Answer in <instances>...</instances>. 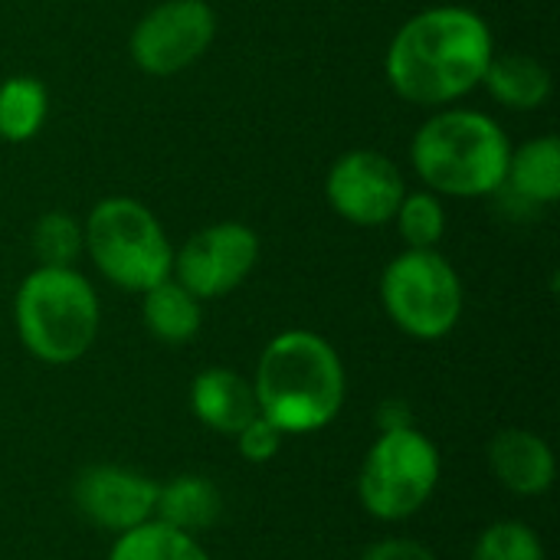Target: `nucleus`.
Returning <instances> with one entry per match:
<instances>
[{
	"mask_svg": "<svg viewBox=\"0 0 560 560\" xmlns=\"http://www.w3.org/2000/svg\"><path fill=\"white\" fill-rule=\"evenodd\" d=\"M469 560H548V555L532 525L495 522L476 538Z\"/></svg>",
	"mask_w": 560,
	"mask_h": 560,
	"instance_id": "obj_22",
	"label": "nucleus"
},
{
	"mask_svg": "<svg viewBox=\"0 0 560 560\" xmlns=\"http://www.w3.org/2000/svg\"><path fill=\"white\" fill-rule=\"evenodd\" d=\"M72 502L85 522L121 535L154 518L158 482L125 466H89L72 482Z\"/></svg>",
	"mask_w": 560,
	"mask_h": 560,
	"instance_id": "obj_11",
	"label": "nucleus"
},
{
	"mask_svg": "<svg viewBox=\"0 0 560 560\" xmlns=\"http://www.w3.org/2000/svg\"><path fill=\"white\" fill-rule=\"evenodd\" d=\"M82 243L95 269L125 292H144L171 276L174 249L158 217L135 197H105L89 210Z\"/></svg>",
	"mask_w": 560,
	"mask_h": 560,
	"instance_id": "obj_5",
	"label": "nucleus"
},
{
	"mask_svg": "<svg viewBox=\"0 0 560 560\" xmlns=\"http://www.w3.org/2000/svg\"><path fill=\"white\" fill-rule=\"evenodd\" d=\"M223 515V495L220 489L207 479V476H174L171 482H158V502H154V518L197 535L217 525V518Z\"/></svg>",
	"mask_w": 560,
	"mask_h": 560,
	"instance_id": "obj_14",
	"label": "nucleus"
},
{
	"mask_svg": "<svg viewBox=\"0 0 560 560\" xmlns=\"http://www.w3.org/2000/svg\"><path fill=\"white\" fill-rule=\"evenodd\" d=\"M505 187L532 203V207H545L555 203L560 197V141L555 135L545 138H532L525 141L518 151H512L509 158V174H505Z\"/></svg>",
	"mask_w": 560,
	"mask_h": 560,
	"instance_id": "obj_16",
	"label": "nucleus"
},
{
	"mask_svg": "<svg viewBox=\"0 0 560 560\" xmlns=\"http://www.w3.org/2000/svg\"><path fill=\"white\" fill-rule=\"evenodd\" d=\"M361 560H440L423 541H413V538H384V541H374Z\"/></svg>",
	"mask_w": 560,
	"mask_h": 560,
	"instance_id": "obj_24",
	"label": "nucleus"
},
{
	"mask_svg": "<svg viewBox=\"0 0 560 560\" xmlns=\"http://www.w3.org/2000/svg\"><path fill=\"white\" fill-rule=\"evenodd\" d=\"M98 318V295L75 269L36 266L13 299V322L23 348L52 368L75 364L89 354Z\"/></svg>",
	"mask_w": 560,
	"mask_h": 560,
	"instance_id": "obj_4",
	"label": "nucleus"
},
{
	"mask_svg": "<svg viewBox=\"0 0 560 560\" xmlns=\"http://www.w3.org/2000/svg\"><path fill=\"white\" fill-rule=\"evenodd\" d=\"M256 259H259V236L246 223L223 220L194 233L180 246V253H174L171 272L190 295L203 302L240 289L253 272Z\"/></svg>",
	"mask_w": 560,
	"mask_h": 560,
	"instance_id": "obj_9",
	"label": "nucleus"
},
{
	"mask_svg": "<svg viewBox=\"0 0 560 560\" xmlns=\"http://www.w3.org/2000/svg\"><path fill=\"white\" fill-rule=\"evenodd\" d=\"M217 36V13L207 0H164L138 20L128 39L135 66L148 75H174L194 66Z\"/></svg>",
	"mask_w": 560,
	"mask_h": 560,
	"instance_id": "obj_8",
	"label": "nucleus"
},
{
	"mask_svg": "<svg viewBox=\"0 0 560 560\" xmlns=\"http://www.w3.org/2000/svg\"><path fill=\"white\" fill-rule=\"evenodd\" d=\"M387 318L417 341L446 338L463 315V282L453 262L436 249H407L381 276Z\"/></svg>",
	"mask_w": 560,
	"mask_h": 560,
	"instance_id": "obj_7",
	"label": "nucleus"
},
{
	"mask_svg": "<svg viewBox=\"0 0 560 560\" xmlns=\"http://www.w3.org/2000/svg\"><path fill=\"white\" fill-rule=\"evenodd\" d=\"M190 410L194 417L220 433V436H236L246 423L259 417L256 390L253 381H246L233 368H207L194 377L190 384Z\"/></svg>",
	"mask_w": 560,
	"mask_h": 560,
	"instance_id": "obj_13",
	"label": "nucleus"
},
{
	"mask_svg": "<svg viewBox=\"0 0 560 560\" xmlns=\"http://www.w3.org/2000/svg\"><path fill=\"white\" fill-rule=\"evenodd\" d=\"M108 560H213L203 545L187 535L177 532L158 518L141 522L131 532L115 535V545L108 551Z\"/></svg>",
	"mask_w": 560,
	"mask_h": 560,
	"instance_id": "obj_18",
	"label": "nucleus"
},
{
	"mask_svg": "<svg viewBox=\"0 0 560 560\" xmlns=\"http://www.w3.org/2000/svg\"><path fill=\"white\" fill-rule=\"evenodd\" d=\"M394 220H397V230H400L407 249H436V243L446 233V210L433 190L404 194Z\"/></svg>",
	"mask_w": 560,
	"mask_h": 560,
	"instance_id": "obj_20",
	"label": "nucleus"
},
{
	"mask_svg": "<svg viewBox=\"0 0 560 560\" xmlns=\"http://www.w3.org/2000/svg\"><path fill=\"white\" fill-rule=\"evenodd\" d=\"M141 318H144V328L158 341L184 345L200 331L203 312H200V299L167 276L158 285L141 292Z\"/></svg>",
	"mask_w": 560,
	"mask_h": 560,
	"instance_id": "obj_17",
	"label": "nucleus"
},
{
	"mask_svg": "<svg viewBox=\"0 0 560 560\" xmlns=\"http://www.w3.org/2000/svg\"><path fill=\"white\" fill-rule=\"evenodd\" d=\"M253 390L259 417L272 427L282 433H315L341 413L348 377L331 341L292 328L262 348Z\"/></svg>",
	"mask_w": 560,
	"mask_h": 560,
	"instance_id": "obj_2",
	"label": "nucleus"
},
{
	"mask_svg": "<svg viewBox=\"0 0 560 560\" xmlns=\"http://www.w3.org/2000/svg\"><path fill=\"white\" fill-rule=\"evenodd\" d=\"M85 243H82V226L62 213V210H49L36 220L33 226V253L39 259V266H56V269H72V262L82 256Z\"/></svg>",
	"mask_w": 560,
	"mask_h": 560,
	"instance_id": "obj_21",
	"label": "nucleus"
},
{
	"mask_svg": "<svg viewBox=\"0 0 560 560\" xmlns=\"http://www.w3.org/2000/svg\"><path fill=\"white\" fill-rule=\"evenodd\" d=\"M440 472V450L427 433L381 430L358 472V502L377 522H407L433 499Z\"/></svg>",
	"mask_w": 560,
	"mask_h": 560,
	"instance_id": "obj_6",
	"label": "nucleus"
},
{
	"mask_svg": "<svg viewBox=\"0 0 560 560\" xmlns=\"http://www.w3.org/2000/svg\"><path fill=\"white\" fill-rule=\"evenodd\" d=\"M512 144L502 125L472 108L430 115L410 144V161L433 194L489 197L505 187Z\"/></svg>",
	"mask_w": 560,
	"mask_h": 560,
	"instance_id": "obj_3",
	"label": "nucleus"
},
{
	"mask_svg": "<svg viewBox=\"0 0 560 560\" xmlns=\"http://www.w3.org/2000/svg\"><path fill=\"white\" fill-rule=\"evenodd\" d=\"M46 89L33 75H13L0 82V138L23 144L39 135L46 121Z\"/></svg>",
	"mask_w": 560,
	"mask_h": 560,
	"instance_id": "obj_19",
	"label": "nucleus"
},
{
	"mask_svg": "<svg viewBox=\"0 0 560 560\" xmlns=\"http://www.w3.org/2000/svg\"><path fill=\"white\" fill-rule=\"evenodd\" d=\"M495 56L489 23L469 7H430L387 46V82L413 105H450L482 85Z\"/></svg>",
	"mask_w": 560,
	"mask_h": 560,
	"instance_id": "obj_1",
	"label": "nucleus"
},
{
	"mask_svg": "<svg viewBox=\"0 0 560 560\" xmlns=\"http://www.w3.org/2000/svg\"><path fill=\"white\" fill-rule=\"evenodd\" d=\"M407 194L400 167L381 151H348L341 154L325 177V197L331 210L354 226H381L394 220Z\"/></svg>",
	"mask_w": 560,
	"mask_h": 560,
	"instance_id": "obj_10",
	"label": "nucleus"
},
{
	"mask_svg": "<svg viewBox=\"0 0 560 560\" xmlns=\"http://www.w3.org/2000/svg\"><path fill=\"white\" fill-rule=\"evenodd\" d=\"M482 85L495 102L515 112H535L551 95V72L528 52H505L492 56Z\"/></svg>",
	"mask_w": 560,
	"mask_h": 560,
	"instance_id": "obj_15",
	"label": "nucleus"
},
{
	"mask_svg": "<svg viewBox=\"0 0 560 560\" xmlns=\"http://www.w3.org/2000/svg\"><path fill=\"white\" fill-rule=\"evenodd\" d=\"M489 469L499 479L502 489L522 499H538L551 492L558 479V459L555 450L532 430L509 427L499 430L489 443Z\"/></svg>",
	"mask_w": 560,
	"mask_h": 560,
	"instance_id": "obj_12",
	"label": "nucleus"
},
{
	"mask_svg": "<svg viewBox=\"0 0 560 560\" xmlns=\"http://www.w3.org/2000/svg\"><path fill=\"white\" fill-rule=\"evenodd\" d=\"M377 420H381V430H397V427H413V417H410V410H407V404H384L381 407V413H377Z\"/></svg>",
	"mask_w": 560,
	"mask_h": 560,
	"instance_id": "obj_25",
	"label": "nucleus"
},
{
	"mask_svg": "<svg viewBox=\"0 0 560 560\" xmlns=\"http://www.w3.org/2000/svg\"><path fill=\"white\" fill-rule=\"evenodd\" d=\"M282 436H285V433H282L279 427H272L266 417H256V420L246 423L233 440H236V450H240V456H243L246 463L262 466V463H269V459L279 453Z\"/></svg>",
	"mask_w": 560,
	"mask_h": 560,
	"instance_id": "obj_23",
	"label": "nucleus"
}]
</instances>
